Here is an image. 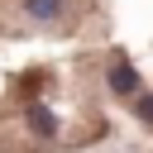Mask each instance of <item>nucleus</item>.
I'll return each mask as SVG.
<instances>
[{
  "mask_svg": "<svg viewBox=\"0 0 153 153\" xmlns=\"http://www.w3.org/2000/svg\"><path fill=\"white\" fill-rule=\"evenodd\" d=\"M105 91L115 100H124L139 124L153 129V0H143V10H139V33L115 38Z\"/></svg>",
  "mask_w": 153,
  "mask_h": 153,
  "instance_id": "1",
  "label": "nucleus"
}]
</instances>
